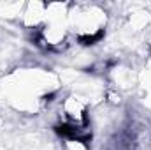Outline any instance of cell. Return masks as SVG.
I'll return each instance as SVG.
<instances>
[{
	"label": "cell",
	"mask_w": 151,
	"mask_h": 150,
	"mask_svg": "<svg viewBox=\"0 0 151 150\" xmlns=\"http://www.w3.org/2000/svg\"><path fill=\"white\" fill-rule=\"evenodd\" d=\"M107 21H109V14L99 4L69 5V14H67L69 32L84 46L95 44L104 37Z\"/></svg>",
	"instance_id": "cell-1"
},
{
	"label": "cell",
	"mask_w": 151,
	"mask_h": 150,
	"mask_svg": "<svg viewBox=\"0 0 151 150\" xmlns=\"http://www.w3.org/2000/svg\"><path fill=\"white\" fill-rule=\"evenodd\" d=\"M60 113V120L62 124H67L74 129L79 131H88L91 133V125H90V106L88 103L77 95V94H69L60 101L58 106Z\"/></svg>",
	"instance_id": "cell-2"
},
{
	"label": "cell",
	"mask_w": 151,
	"mask_h": 150,
	"mask_svg": "<svg viewBox=\"0 0 151 150\" xmlns=\"http://www.w3.org/2000/svg\"><path fill=\"white\" fill-rule=\"evenodd\" d=\"M21 21L23 27L28 30H35L47 21V4L44 2H28L25 4L23 11H21Z\"/></svg>",
	"instance_id": "cell-3"
},
{
	"label": "cell",
	"mask_w": 151,
	"mask_h": 150,
	"mask_svg": "<svg viewBox=\"0 0 151 150\" xmlns=\"http://www.w3.org/2000/svg\"><path fill=\"white\" fill-rule=\"evenodd\" d=\"M62 150H91L90 145V140H84V138H62Z\"/></svg>",
	"instance_id": "cell-4"
},
{
	"label": "cell",
	"mask_w": 151,
	"mask_h": 150,
	"mask_svg": "<svg viewBox=\"0 0 151 150\" xmlns=\"http://www.w3.org/2000/svg\"><path fill=\"white\" fill-rule=\"evenodd\" d=\"M144 42L151 50V20H150V23H148V27L144 28Z\"/></svg>",
	"instance_id": "cell-5"
}]
</instances>
